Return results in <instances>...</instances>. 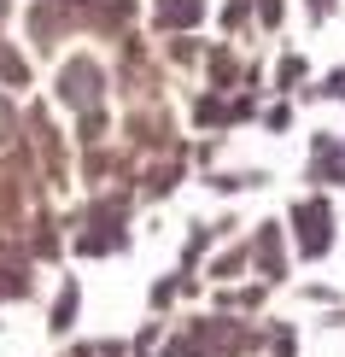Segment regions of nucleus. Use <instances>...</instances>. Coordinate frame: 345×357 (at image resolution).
<instances>
[{
  "instance_id": "f257e3e1",
  "label": "nucleus",
  "mask_w": 345,
  "mask_h": 357,
  "mask_svg": "<svg viewBox=\"0 0 345 357\" xmlns=\"http://www.w3.org/2000/svg\"><path fill=\"white\" fill-rule=\"evenodd\" d=\"M158 12L170 24H193V18H199V0H158Z\"/></svg>"
},
{
  "instance_id": "f03ea898",
  "label": "nucleus",
  "mask_w": 345,
  "mask_h": 357,
  "mask_svg": "<svg viewBox=\"0 0 345 357\" xmlns=\"http://www.w3.org/2000/svg\"><path fill=\"white\" fill-rule=\"evenodd\" d=\"M0 123H6V112H0Z\"/></svg>"
}]
</instances>
